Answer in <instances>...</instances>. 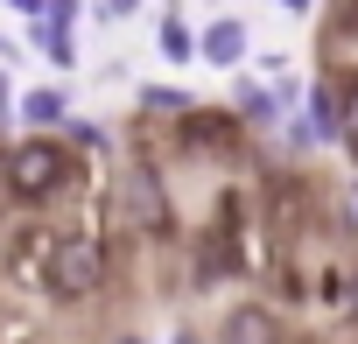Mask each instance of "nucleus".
<instances>
[{
  "mask_svg": "<svg viewBox=\"0 0 358 344\" xmlns=\"http://www.w3.org/2000/svg\"><path fill=\"white\" fill-rule=\"evenodd\" d=\"M141 99H148L155 113H190V99L176 92V85H141Z\"/></svg>",
  "mask_w": 358,
  "mask_h": 344,
  "instance_id": "f8f14e48",
  "label": "nucleus"
},
{
  "mask_svg": "<svg viewBox=\"0 0 358 344\" xmlns=\"http://www.w3.org/2000/svg\"><path fill=\"white\" fill-rule=\"evenodd\" d=\"M43 288H50L57 302L99 295V288H106V253H99V239H57V246H50V267H43Z\"/></svg>",
  "mask_w": 358,
  "mask_h": 344,
  "instance_id": "f03ea898",
  "label": "nucleus"
},
{
  "mask_svg": "<svg viewBox=\"0 0 358 344\" xmlns=\"http://www.w3.org/2000/svg\"><path fill=\"white\" fill-rule=\"evenodd\" d=\"M183 141H190V148H197V141L232 148V141H239V127H232V120H211V113H204V120H197V113H183Z\"/></svg>",
  "mask_w": 358,
  "mask_h": 344,
  "instance_id": "9d476101",
  "label": "nucleus"
},
{
  "mask_svg": "<svg viewBox=\"0 0 358 344\" xmlns=\"http://www.w3.org/2000/svg\"><path fill=\"white\" fill-rule=\"evenodd\" d=\"M64 141H71V148H106V127H92V120L71 113V120H64Z\"/></svg>",
  "mask_w": 358,
  "mask_h": 344,
  "instance_id": "ddd939ff",
  "label": "nucleus"
},
{
  "mask_svg": "<svg viewBox=\"0 0 358 344\" xmlns=\"http://www.w3.org/2000/svg\"><path fill=\"white\" fill-rule=\"evenodd\" d=\"M274 8H281V15H309V8H316V0H274Z\"/></svg>",
  "mask_w": 358,
  "mask_h": 344,
  "instance_id": "2eb2a0df",
  "label": "nucleus"
},
{
  "mask_svg": "<svg viewBox=\"0 0 358 344\" xmlns=\"http://www.w3.org/2000/svg\"><path fill=\"white\" fill-rule=\"evenodd\" d=\"M246 50H253V29H246L239 15H211V22L197 29V57H204L211 71H239Z\"/></svg>",
  "mask_w": 358,
  "mask_h": 344,
  "instance_id": "7ed1b4c3",
  "label": "nucleus"
},
{
  "mask_svg": "<svg viewBox=\"0 0 358 344\" xmlns=\"http://www.w3.org/2000/svg\"><path fill=\"white\" fill-rule=\"evenodd\" d=\"M8 106H15V92H8V78H0V113H8Z\"/></svg>",
  "mask_w": 358,
  "mask_h": 344,
  "instance_id": "dca6fc26",
  "label": "nucleus"
},
{
  "mask_svg": "<svg viewBox=\"0 0 358 344\" xmlns=\"http://www.w3.org/2000/svg\"><path fill=\"white\" fill-rule=\"evenodd\" d=\"M162 57H169V64H197V29H190L183 8L162 15Z\"/></svg>",
  "mask_w": 358,
  "mask_h": 344,
  "instance_id": "1a4fd4ad",
  "label": "nucleus"
},
{
  "mask_svg": "<svg viewBox=\"0 0 358 344\" xmlns=\"http://www.w3.org/2000/svg\"><path fill=\"white\" fill-rule=\"evenodd\" d=\"M218 344H281V323L267 309H232L218 323Z\"/></svg>",
  "mask_w": 358,
  "mask_h": 344,
  "instance_id": "39448f33",
  "label": "nucleus"
},
{
  "mask_svg": "<svg viewBox=\"0 0 358 344\" xmlns=\"http://www.w3.org/2000/svg\"><path fill=\"white\" fill-rule=\"evenodd\" d=\"M337 148H344V155L358 162V85L344 92V113H337Z\"/></svg>",
  "mask_w": 358,
  "mask_h": 344,
  "instance_id": "9b49d317",
  "label": "nucleus"
},
{
  "mask_svg": "<svg viewBox=\"0 0 358 344\" xmlns=\"http://www.w3.org/2000/svg\"><path fill=\"white\" fill-rule=\"evenodd\" d=\"M134 225L141 232H169V197H162V176H155V162H134Z\"/></svg>",
  "mask_w": 358,
  "mask_h": 344,
  "instance_id": "20e7f679",
  "label": "nucleus"
},
{
  "mask_svg": "<svg viewBox=\"0 0 358 344\" xmlns=\"http://www.w3.org/2000/svg\"><path fill=\"white\" fill-rule=\"evenodd\" d=\"M351 211H358V190H351Z\"/></svg>",
  "mask_w": 358,
  "mask_h": 344,
  "instance_id": "f3484780",
  "label": "nucleus"
},
{
  "mask_svg": "<svg viewBox=\"0 0 358 344\" xmlns=\"http://www.w3.org/2000/svg\"><path fill=\"white\" fill-rule=\"evenodd\" d=\"M0 183H8L22 204H50V197L71 183V141L29 134V141H15V148H0Z\"/></svg>",
  "mask_w": 358,
  "mask_h": 344,
  "instance_id": "f257e3e1",
  "label": "nucleus"
},
{
  "mask_svg": "<svg viewBox=\"0 0 358 344\" xmlns=\"http://www.w3.org/2000/svg\"><path fill=\"white\" fill-rule=\"evenodd\" d=\"M22 120L29 127H64L71 120V92L64 85H29L22 92Z\"/></svg>",
  "mask_w": 358,
  "mask_h": 344,
  "instance_id": "423d86ee",
  "label": "nucleus"
},
{
  "mask_svg": "<svg viewBox=\"0 0 358 344\" xmlns=\"http://www.w3.org/2000/svg\"><path fill=\"white\" fill-rule=\"evenodd\" d=\"M232 99H239L232 113H239L246 127H274V120H281V99H274L267 85H253V78H239V92H232Z\"/></svg>",
  "mask_w": 358,
  "mask_h": 344,
  "instance_id": "6e6552de",
  "label": "nucleus"
},
{
  "mask_svg": "<svg viewBox=\"0 0 358 344\" xmlns=\"http://www.w3.org/2000/svg\"><path fill=\"white\" fill-rule=\"evenodd\" d=\"M29 43H36L50 64H64V71L78 64V50H71V22H57V15H36V22H29Z\"/></svg>",
  "mask_w": 358,
  "mask_h": 344,
  "instance_id": "0eeeda50",
  "label": "nucleus"
},
{
  "mask_svg": "<svg viewBox=\"0 0 358 344\" xmlns=\"http://www.w3.org/2000/svg\"><path fill=\"white\" fill-rule=\"evenodd\" d=\"M0 8H15V15H29V22H36V15H50V0H0Z\"/></svg>",
  "mask_w": 358,
  "mask_h": 344,
  "instance_id": "4468645a",
  "label": "nucleus"
}]
</instances>
